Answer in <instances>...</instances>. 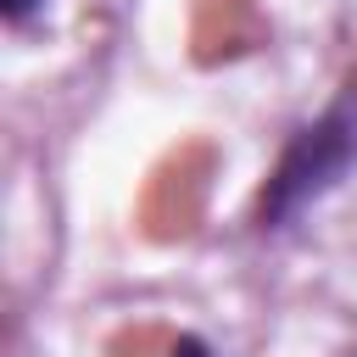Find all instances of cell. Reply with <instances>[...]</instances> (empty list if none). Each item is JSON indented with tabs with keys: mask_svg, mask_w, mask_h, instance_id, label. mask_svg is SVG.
<instances>
[{
	"mask_svg": "<svg viewBox=\"0 0 357 357\" xmlns=\"http://www.w3.org/2000/svg\"><path fill=\"white\" fill-rule=\"evenodd\" d=\"M351 167H357V112H351V106H329L318 123H307V128L284 145L279 167H273L268 184H262L257 223H262V229L290 223L301 206H312L318 195H329Z\"/></svg>",
	"mask_w": 357,
	"mask_h": 357,
	"instance_id": "cell-1",
	"label": "cell"
},
{
	"mask_svg": "<svg viewBox=\"0 0 357 357\" xmlns=\"http://www.w3.org/2000/svg\"><path fill=\"white\" fill-rule=\"evenodd\" d=\"M167 357H212V346H206V340H195V335H178V340L167 346Z\"/></svg>",
	"mask_w": 357,
	"mask_h": 357,
	"instance_id": "cell-2",
	"label": "cell"
},
{
	"mask_svg": "<svg viewBox=\"0 0 357 357\" xmlns=\"http://www.w3.org/2000/svg\"><path fill=\"white\" fill-rule=\"evenodd\" d=\"M45 0H0V11H6V22H28L33 11H39Z\"/></svg>",
	"mask_w": 357,
	"mask_h": 357,
	"instance_id": "cell-3",
	"label": "cell"
}]
</instances>
